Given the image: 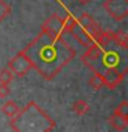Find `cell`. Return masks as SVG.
<instances>
[{
    "label": "cell",
    "mask_w": 128,
    "mask_h": 132,
    "mask_svg": "<svg viewBox=\"0 0 128 132\" xmlns=\"http://www.w3.org/2000/svg\"><path fill=\"white\" fill-rule=\"evenodd\" d=\"M7 68L14 73V76H18V77H25L33 69L30 61L28 59V56L25 55L23 51H19L17 55L12 56L8 61Z\"/></svg>",
    "instance_id": "3"
},
{
    "label": "cell",
    "mask_w": 128,
    "mask_h": 132,
    "mask_svg": "<svg viewBox=\"0 0 128 132\" xmlns=\"http://www.w3.org/2000/svg\"><path fill=\"white\" fill-rule=\"evenodd\" d=\"M22 51L32 68L48 81L54 80L76 56V50L66 43L63 36H52L41 29Z\"/></svg>",
    "instance_id": "1"
},
{
    "label": "cell",
    "mask_w": 128,
    "mask_h": 132,
    "mask_svg": "<svg viewBox=\"0 0 128 132\" xmlns=\"http://www.w3.org/2000/svg\"><path fill=\"white\" fill-rule=\"evenodd\" d=\"M72 110L73 113H76L77 116H84L90 111V105L83 99H77L76 102L72 105Z\"/></svg>",
    "instance_id": "15"
},
{
    "label": "cell",
    "mask_w": 128,
    "mask_h": 132,
    "mask_svg": "<svg viewBox=\"0 0 128 132\" xmlns=\"http://www.w3.org/2000/svg\"><path fill=\"white\" fill-rule=\"evenodd\" d=\"M113 43L121 48L128 47V35L125 30H116L113 32Z\"/></svg>",
    "instance_id": "14"
},
{
    "label": "cell",
    "mask_w": 128,
    "mask_h": 132,
    "mask_svg": "<svg viewBox=\"0 0 128 132\" xmlns=\"http://www.w3.org/2000/svg\"><path fill=\"white\" fill-rule=\"evenodd\" d=\"M70 35H73V37L83 45V47H88L91 43H94V37L91 36L85 29H83L80 25L77 23V21H76V25H74V28H73V30Z\"/></svg>",
    "instance_id": "9"
},
{
    "label": "cell",
    "mask_w": 128,
    "mask_h": 132,
    "mask_svg": "<svg viewBox=\"0 0 128 132\" xmlns=\"http://www.w3.org/2000/svg\"><path fill=\"white\" fill-rule=\"evenodd\" d=\"M103 8L114 21H124L128 15V0H106Z\"/></svg>",
    "instance_id": "4"
},
{
    "label": "cell",
    "mask_w": 128,
    "mask_h": 132,
    "mask_svg": "<svg viewBox=\"0 0 128 132\" xmlns=\"http://www.w3.org/2000/svg\"><path fill=\"white\" fill-rule=\"evenodd\" d=\"M109 124L114 131H125L128 128V118L113 113L109 117Z\"/></svg>",
    "instance_id": "11"
},
{
    "label": "cell",
    "mask_w": 128,
    "mask_h": 132,
    "mask_svg": "<svg viewBox=\"0 0 128 132\" xmlns=\"http://www.w3.org/2000/svg\"><path fill=\"white\" fill-rule=\"evenodd\" d=\"M88 84H90V87H91L94 91H101L103 87H105L103 74H101L99 72H95V70H94L92 76H91L90 80H88Z\"/></svg>",
    "instance_id": "13"
},
{
    "label": "cell",
    "mask_w": 128,
    "mask_h": 132,
    "mask_svg": "<svg viewBox=\"0 0 128 132\" xmlns=\"http://www.w3.org/2000/svg\"><path fill=\"white\" fill-rule=\"evenodd\" d=\"M10 127L19 132H50L57 128V124L35 101H30L15 117L11 118Z\"/></svg>",
    "instance_id": "2"
},
{
    "label": "cell",
    "mask_w": 128,
    "mask_h": 132,
    "mask_svg": "<svg viewBox=\"0 0 128 132\" xmlns=\"http://www.w3.org/2000/svg\"><path fill=\"white\" fill-rule=\"evenodd\" d=\"M41 30L50 33L52 36H62L65 33L63 28V18L59 16L57 12H54L52 15H50L47 19L41 25Z\"/></svg>",
    "instance_id": "5"
},
{
    "label": "cell",
    "mask_w": 128,
    "mask_h": 132,
    "mask_svg": "<svg viewBox=\"0 0 128 132\" xmlns=\"http://www.w3.org/2000/svg\"><path fill=\"white\" fill-rule=\"evenodd\" d=\"M11 94L10 91V87H8L7 84H0V98H7L8 95Z\"/></svg>",
    "instance_id": "20"
},
{
    "label": "cell",
    "mask_w": 128,
    "mask_h": 132,
    "mask_svg": "<svg viewBox=\"0 0 128 132\" xmlns=\"http://www.w3.org/2000/svg\"><path fill=\"white\" fill-rule=\"evenodd\" d=\"M128 72V69H124V72L116 68V66H110L106 69L105 74H103V81H105V87H107L109 89H114L121 84L125 78V74Z\"/></svg>",
    "instance_id": "7"
},
{
    "label": "cell",
    "mask_w": 128,
    "mask_h": 132,
    "mask_svg": "<svg viewBox=\"0 0 128 132\" xmlns=\"http://www.w3.org/2000/svg\"><path fill=\"white\" fill-rule=\"evenodd\" d=\"M14 73L11 72L8 68H4L0 70V84H7V85H10L12 80H14Z\"/></svg>",
    "instance_id": "16"
},
{
    "label": "cell",
    "mask_w": 128,
    "mask_h": 132,
    "mask_svg": "<svg viewBox=\"0 0 128 132\" xmlns=\"http://www.w3.org/2000/svg\"><path fill=\"white\" fill-rule=\"evenodd\" d=\"M76 21H77V23L80 25L83 29H85V30L94 37V40H95V36L98 35V32L102 29L101 26H99V23L88 14V12H83L78 18H76Z\"/></svg>",
    "instance_id": "8"
},
{
    "label": "cell",
    "mask_w": 128,
    "mask_h": 132,
    "mask_svg": "<svg viewBox=\"0 0 128 132\" xmlns=\"http://www.w3.org/2000/svg\"><path fill=\"white\" fill-rule=\"evenodd\" d=\"M19 106L17 105V103L14 101H6L3 103V106H2V111H3V114H6L7 117H15L17 114L19 113Z\"/></svg>",
    "instance_id": "12"
},
{
    "label": "cell",
    "mask_w": 128,
    "mask_h": 132,
    "mask_svg": "<svg viewBox=\"0 0 128 132\" xmlns=\"http://www.w3.org/2000/svg\"><path fill=\"white\" fill-rule=\"evenodd\" d=\"M76 2H77L78 4H81V6H85V4H88L91 0H76Z\"/></svg>",
    "instance_id": "21"
},
{
    "label": "cell",
    "mask_w": 128,
    "mask_h": 132,
    "mask_svg": "<svg viewBox=\"0 0 128 132\" xmlns=\"http://www.w3.org/2000/svg\"><path fill=\"white\" fill-rule=\"evenodd\" d=\"M74 25H76V18L72 14H68L63 18V28H65V33H72Z\"/></svg>",
    "instance_id": "17"
},
{
    "label": "cell",
    "mask_w": 128,
    "mask_h": 132,
    "mask_svg": "<svg viewBox=\"0 0 128 132\" xmlns=\"http://www.w3.org/2000/svg\"><path fill=\"white\" fill-rule=\"evenodd\" d=\"M102 52H103V48L94 41V43H91L88 47H87V51L81 55V62L90 70H92V72H94V70H95V63L101 59Z\"/></svg>",
    "instance_id": "6"
},
{
    "label": "cell",
    "mask_w": 128,
    "mask_h": 132,
    "mask_svg": "<svg viewBox=\"0 0 128 132\" xmlns=\"http://www.w3.org/2000/svg\"><path fill=\"white\" fill-rule=\"evenodd\" d=\"M94 41L98 45H101L103 50H106L111 43H113V30H103V29H101V30L98 32V35L95 36Z\"/></svg>",
    "instance_id": "10"
},
{
    "label": "cell",
    "mask_w": 128,
    "mask_h": 132,
    "mask_svg": "<svg viewBox=\"0 0 128 132\" xmlns=\"http://www.w3.org/2000/svg\"><path fill=\"white\" fill-rule=\"evenodd\" d=\"M114 114H118V116H121V117L128 118V102L127 101H123L114 109Z\"/></svg>",
    "instance_id": "19"
},
{
    "label": "cell",
    "mask_w": 128,
    "mask_h": 132,
    "mask_svg": "<svg viewBox=\"0 0 128 132\" xmlns=\"http://www.w3.org/2000/svg\"><path fill=\"white\" fill-rule=\"evenodd\" d=\"M11 12V7L6 0H0V22H3L4 19L10 15Z\"/></svg>",
    "instance_id": "18"
}]
</instances>
